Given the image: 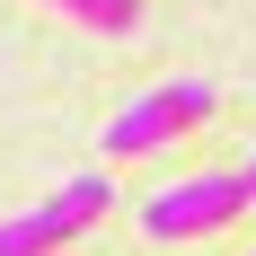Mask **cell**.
Instances as JSON below:
<instances>
[{
  "instance_id": "1",
  "label": "cell",
  "mask_w": 256,
  "mask_h": 256,
  "mask_svg": "<svg viewBox=\"0 0 256 256\" xmlns=\"http://www.w3.org/2000/svg\"><path fill=\"white\" fill-rule=\"evenodd\" d=\"M212 106H221V88H212V80H159V88H142V98H132L124 115L98 132V159H142V150H168L177 132L212 124Z\"/></svg>"
},
{
  "instance_id": "4",
  "label": "cell",
  "mask_w": 256,
  "mask_h": 256,
  "mask_svg": "<svg viewBox=\"0 0 256 256\" xmlns=\"http://www.w3.org/2000/svg\"><path fill=\"white\" fill-rule=\"evenodd\" d=\"M62 18H80V26H106V36H124L132 18H142V0H53Z\"/></svg>"
},
{
  "instance_id": "5",
  "label": "cell",
  "mask_w": 256,
  "mask_h": 256,
  "mask_svg": "<svg viewBox=\"0 0 256 256\" xmlns=\"http://www.w3.org/2000/svg\"><path fill=\"white\" fill-rule=\"evenodd\" d=\"M238 186H248V204H256V150H248V168H238Z\"/></svg>"
},
{
  "instance_id": "2",
  "label": "cell",
  "mask_w": 256,
  "mask_h": 256,
  "mask_svg": "<svg viewBox=\"0 0 256 256\" xmlns=\"http://www.w3.org/2000/svg\"><path fill=\"white\" fill-rule=\"evenodd\" d=\"M106 212H115V177L88 168V177L53 186L36 212H9V221H0V256H71V238L98 230Z\"/></svg>"
},
{
  "instance_id": "3",
  "label": "cell",
  "mask_w": 256,
  "mask_h": 256,
  "mask_svg": "<svg viewBox=\"0 0 256 256\" xmlns=\"http://www.w3.org/2000/svg\"><path fill=\"white\" fill-rule=\"evenodd\" d=\"M238 212H248L238 168H230V177H186V186L142 194V238H159V248H177V238H212V230H230Z\"/></svg>"
}]
</instances>
